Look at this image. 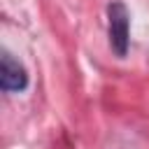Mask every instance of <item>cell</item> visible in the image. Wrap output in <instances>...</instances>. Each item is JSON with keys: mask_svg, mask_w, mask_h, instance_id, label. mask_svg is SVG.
<instances>
[{"mask_svg": "<svg viewBox=\"0 0 149 149\" xmlns=\"http://www.w3.org/2000/svg\"><path fill=\"white\" fill-rule=\"evenodd\" d=\"M107 33H109L112 51L119 58H123L130 44V12L121 0H114L107 5Z\"/></svg>", "mask_w": 149, "mask_h": 149, "instance_id": "obj_1", "label": "cell"}, {"mask_svg": "<svg viewBox=\"0 0 149 149\" xmlns=\"http://www.w3.org/2000/svg\"><path fill=\"white\" fill-rule=\"evenodd\" d=\"M0 88L5 93H21L28 88V72L7 49L0 54Z\"/></svg>", "mask_w": 149, "mask_h": 149, "instance_id": "obj_2", "label": "cell"}]
</instances>
